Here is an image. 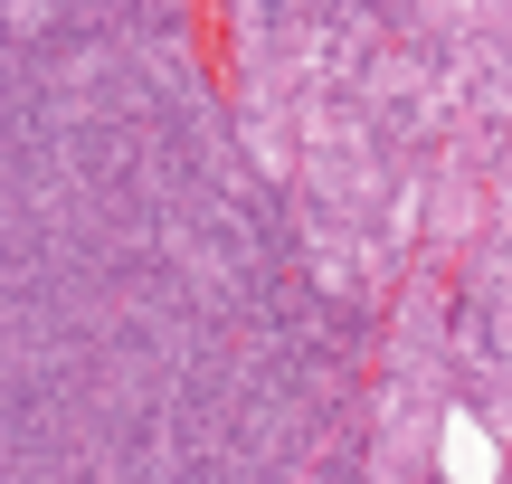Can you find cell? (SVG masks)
Returning a JSON list of instances; mask_svg holds the SVG:
<instances>
[{"label":"cell","instance_id":"1","mask_svg":"<svg viewBox=\"0 0 512 484\" xmlns=\"http://www.w3.org/2000/svg\"><path fill=\"white\" fill-rule=\"evenodd\" d=\"M446 475L456 484H494V437L475 418H446Z\"/></svg>","mask_w":512,"mask_h":484}]
</instances>
